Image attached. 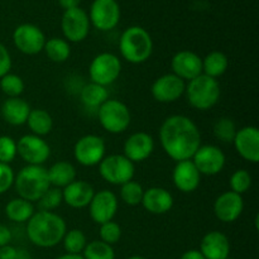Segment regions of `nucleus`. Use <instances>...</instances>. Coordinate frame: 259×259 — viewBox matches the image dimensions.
Returning a JSON list of instances; mask_svg holds the SVG:
<instances>
[{
	"mask_svg": "<svg viewBox=\"0 0 259 259\" xmlns=\"http://www.w3.org/2000/svg\"><path fill=\"white\" fill-rule=\"evenodd\" d=\"M83 259H115L113 245H109L101 240H93L88 243L82 252Z\"/></svg>",
	"mask_w": 259,
	"mask_h": 259,
	"instance_id": "473e14b6",
	"label": "nucleus"
},
{
	"mask_svg": "<svg viewBox=\"0 0 259 259\" xmlns=\"http://www.w3.org/2000/svg\"><path fill=\"white\" fill-rule=\"evenodd\" d=\"M80 99L86 108L98 109L109 99V93L105 86L89 82L80 90Z\"/></svg>",
	"mask_w": 259,
	"mask_h": 259,
	"instance_id": "c756f323",
	"label": "nucleus"
},
{
	"mask_svg": "<svg viewBox=\"0 0 259 259\" xmlns=\"http://www.w3.org/2000/svg\"><path fill=\"white\" fill-rule=\"evenodd\" d=\"M186 82L175 73L159 76L152 83L151 93L156 101L162 104L175 103L185 94Z\"/></svg>",
	"mask_w": 259,
	"mask_h": 259,
	"instance_id": "dca6fc26",
	"label": "nucleus"
},
{
	"mask_svg": "<svg viewBox=\"0 0 259 259\" xmlns=\"http://www.w3.org/2000/svg\"><path fill=\"white\" fill-rule=\"evenodd\" d=\"M61 28L65 35V39L68 43H78L86 39L90 32V19L83 9L73 8V9L65 10L61 20Z\"/></svg>",
	"mask_w": 259,
	"mask_h": 259,
	"instance_id": "9b49d317",
	"label": "nucleus"
},
{
	"mask_svg": "<svg viewBox=\"0 0 259 259\" xmlns=\"http://www.w3.org/2000/svg\"><path fill=\"white\" fill-rule=\"evenodd\" d=\"M237 132L238 129L235 125V121L233 119L227 118V116L218 119L214 124L215 138L219 139L223 143H233Z\"/></svg>",
	"mask_w": 259,
	"mask_h": 259,
	"instance_id": "f704fd0d",
	"label": "nucleus"
},
{
	"mask_svg": "<svg viewBox=\"0 0 259 259\" xmlns=\"http://www.w3.org/2000/svg\"><path fill=\"white\" fill-rule=\"evenodd\" d=\"M106 156V144L101 137L86 134L81 137L73 147V157L81 166H99Z\"/></svg>",
	"mask_w": 259,
	"mask_h": 259,
	"instance_id": "1a4fd4ad",
	"label": "nucleus"
},
{
	"mask_svg": "<svg viewBox=\"0 0 259 259\" xmlns=\"http://www.w3.org/2000/svg\"><path fill=\"white\" fill-rule=\"evenodd\" d=\"M13 234L10 232L9 228L7 225L0 224V247H4V245L10 244L12 242Z\"/></svg>",
	"mask_w": 259,
	"mask_h": 259,
	"instance_id": "37998d69",
	"label": "nucleus"
},
{
	"mask_svg": "<svg viewBox=\"0 0 259 259\" xmlns=\"http://www.w3.org/2000/svg\"><path fill=\"white\" fill-rule=\"evenodd\" d=\"M62 202V189L51 186L50 189L40 196V199L38 200L37 204L39 210H43V211H53V210L57 209Z\"/></svg>",
	"mask_w": 259,
	"mask_h": 259,
	"instance_id": "e433bc0d",
	"label": "nucleus"
},
{
	"mask_svg": "<svg viewBox=\"0 0 259 259\" xmlns=\"http://www.w3.org/2000/svg\"><path fill=\"white\" fill-rule=\"evenodd\" d=\"M90 24L101 32L114 29L120 20V8L116 0H94L89 14Z\"/></svg>",
	"mask_w": 259,
	"mask_h": 259,
	"instance_id": "f8f14e48",
	"label": "nucleus"
},
{
	"mask_svg": "<svg viewBox=\"0 0 259 259\" xmlns=\"http://www.w3.org/2000/svg\"><path fill=\"white\" fill-rule=\"evenodd\" d=\"M63 248L70 254H81L88 244V239L82 230L71 229L67 230L63 235Z\"/></svg>",
	"mask_w": 259,
	"mask_h": 259,
	"instance_id": "2f4dec72",
	"label": "nucleus"
},
{
	"mask_svg": "<svg viewBox=\"0 0 259 259\" xmlns=\"http://www.w3.org/2000/svg\"><path fill=\"white\" fill-rule=\"evenodd\" d=\"M144 209L153 215L167 214L174 206V196L163 187H149L144 190L142 204Z\"/></svg>",
	"mask_w": 259,
	"mask_h": 259,
	"instance_id": "4be33fe9",
	"label": "nucleus"
},
{
	"mask_svg": "<svg viewBox=\"0 0 259 259\" xmlns=\"http://www.w3.org/2000/svg\"><path fill=\"white\" fill-rule=\"evenodd\" d=\"M50 185L58 189H65L76 180V168L67 161H58L47 169Z\"/></svg>",
	"mask_w": 259,
	"mask_h": 259,
	"instance_id": "a878e982",
	"label": "nucleus"
},
{
	"mask_svg": "<svg viewBox=\"0 0 259 259\" xmlns=\"http://www.w3.org/2000/svg\"><path fill=\"white\" fill-rule=\"evenodd\" d=\"M35 212V207L33 202L27 201V200L22 199V197H17V199L10 200L5 206V215L10 222L18 223H27L33 214Z\"/></svg>",
	"mask_w": 259,
	"mask_h": 259,
	"instance_id": "bb28decb",
	"label": "nucleus"
},
{
	"mask_svg": "<svg viewBox=\"0 0 259 259\" xmlns=\"http://www.w3.org/2000/svg\"><path fill=\"white\" fill-rule=\"evenodd\" d=\"M12 70V56L4 45L0 42V78Z\"/></svg>",
	"mask_w": 259,
	"mask_h": 259,
	"instance_id": "79ce46f5",
	"label": "nucleus"
},
{
	"mask_svg": "<svg viewBox=\"0 0 259 259\" xmlns=\"http://www.w3.org/2000/svg\"><path fill=\"white\" fill-rule=\"evenodd\" d=\"M119 51L126 62L141 65L147 62L153 52V39L144 28L133 25L121 33Z\"/></svg>",
	"mask_w": 259,
	"mask_h": 259,
	"instance_id": "7ed1b4c3",
	"label": "nucleus"
},
{
	"mask_svg": "<svg viewBox=\"0 0 259 259\" xmlns=\"http://www.w3.org/2000/svg\"><path fill=\"white\" fill-rule=\"evenodd\" d=\"M0 89L8 98H20L25 89V83L20 76L9 72L0 78Z\"/></svg>",
	"mask_w": 259,
	"mask_h": 259,
	"instance_id": "c9c22d12",
	"label": "nucleus"
},
{
	"mask_svg": "<svg viewBox=\"0 0 259 259\" xmlns=\"http://www.w3.org/2000/svg\"><path fill=\"white\" fill-rule=\"evenodd\" d=\"M159 142L169 158L187 161L201 146V133L191 118L177 114L164 119L159 128Z\"/></svg>",
	"mask_w": 259,
	"mask_h": 259,
	"instance_id": "f257e3e1",
	"label": "nucleus"
},
{
	"mask_svg": "<svg viewBox=\"0 0 259 259\" xmlns=\"http://www.w3.org/2000/svg\"><path fill=\"white\" fill-rule=\"evenodd\" d=\"M229 185L230 191L235 192L238 195H243L252 186V176H250L247 169H237L230 176Z\"/></svg>",
	"mask_w": 259,
	"mask_h": 259,
	"instance_id": "4c0bfd02",
	"label": "nucleus"
},
{
	"mask_svg": "<svg viewBox=\"0 0 259 259\" xmlns=\"http://www.w3.org/2000/svg\"><path fill=\"white\" fill-rule=\"evenodd\" d=\"M15 174L7 163H0V195L7 192L14 185Z\"/></svg>",
	"mask_w": 259,
	"mask_h": 259,
	"instance_id": "a19ab883",
	"label": "nucleus"
},
{
	"mask_svg": "<svg viewBox=\"0 0 259 259\" xmlns=\"http://www.w3.org/2000/svg\"><path fill=\"white\" fill-rule=\"evenodd\" d=\"M56 259H83V257L81 254H70V253H66V254L60 255V257Z\"/></svg>",
	"mask_w": 259,
	"mask_h": 259,
	"instance_id": "de8ad7c7",
	"label": "nucleus"
},
{
	"mask_svg": "<svg viewBox=\"0 0 259 259\" xmlns=\"http://www.w3.org/2000/svg\"><path fill=\"white\" fill-rule=\"evenodd\" d=\"M144 189L141 184L136 181H129L120 186V199L124 204L129 206H138L142 204Z\"/></svg>",
	"mask_w": 259,
	"mask_h": 259,
	"instance_id": "72a5a7b5",
	"label": "nucleus"
},
{
	"mask_svg": "<svg viewBox=\"0 0 259 259\" xmlns=\"http://www.w3.org/2000/svg\"><path fill=\"white\" fill-rule=\"evenodd\" d=\"M191 161L194 162L200 175L215 176L223 171L227 158L224 152L219 147L206 144V146H200V148L192 156Z\"/></svg>",
	"mask_w": 259,
	"mask_h": 259,
	"instance_id": "4468645a",
	"label": "nucleus"
},
{
	"mask_svg": "<svg viewBox=\"0 0 259 259\" xmlns=\"http://www.w3.org/2000/svg\"><path fill=\"white\" fill-rule=\"evenodd\" d=\"M17 154L27 164L43 166L51 156V147L42 137L25 134L17 142Z\"/></svg>",
	"mask_w": 259,
	"mask_h": 259,
	"instance_id": "9d476101",
	"label": "nucleus"
},
{
	"mask_svg": "<svg viewBox=\"0 0 259 259\" xmlns=\"http://www.w3.org/2000/svg\"><path fill=\"white\" fill-rule=\"evenodd\" d=\"M81 0H58V4L63 8L65 10L73 9V8H78Z\"/></svg>",
	"mask_w": 259,
	"mask_h": 259,
	"instance_id": "49530a36",
	"label": "nucleus"
},
{
	"mask_svg": "<svg viewBox=\"0 0 259 259\" xmlns=\"http://www.w3.org/2000/svg\"><path fill=\"white\" fill-rule=\"evenodd\" d=\"M121 72V61L110 52L99 53L93 58L89 66L90 82L101 86H109L118 80Z\"/></svg>",
	"mask_w": 259,
	"mask_h": 259,
	"instance_id": "6e6552de",
	"label": "nucleus"
},
{
	"mask_svg": "<svg viewBox=\"0 0 259 259\" xmlns=\"http://www.w3.org/2000/svg\"><path fill=\"white\" fill-rule=\"evenodd\" d=\"M94 194H95L94 187L82 180H75L65 189H62L63 202L72 209L88 207L93 200Z\"/></svg>",
	"mask_w": 259,
	"mask_h": 259,
	"instance_id": "5701e85b",
	"label": "nucleus"
},
{
	"mask_svg": "<svg viewBox=\"0 0 259 259\" xmlns=\"http://www.w3.org/2000/svg\"><path fill=\"white\" fill-rule=\"evenodd\" d=\"M17 248L10 244L0 247V259H17Z\"/></svg>",
	"mask_w": 259,
	"mask_h": 259,
	"instance_id": "c03bdc74",
	"label": "nucleus"
},
{
	"mask_svg": "<svg viewBox=\"0 0 259 259\" xmlns=\"http://www.w3.org/2000/svg\"><path fill=\"white\" fill-rule=\"evenodd\" d=\"M199 250L205 259H227L230 254L229 238L222 232H209L201 239Z\"/></svg>",
	"mask_w": 259,
	"mask_h": 259,
	"instance_id": "b1692460",
	"label": "nucleus"
},
{
	"mask_svg": "<svg viewBox=\"0 0 259 259\" xmlns=\"http://www.w3.org/2000/svg\"><path fill=\"white\" fill-rule=\"evenodd\" d=\"M99 174L108 184L121 186L133 180L136 166L124 154H110L99 163Z\"/></svg>",
	"mask_w": 259,
	"mask_h": 259,
	"instance_id": "0eeeda50",
	"label": "nucleus"
},
{
	"mask_svg": "<svg viewBox=\"0 0 259 259\" xmlns=\"http://www.w3.org/2000/svg\"><path fill=\"white\" fill-rule=\"evenodd\" d=\"M98 119L108 133L120 134L131 125L132 115L129 108L123 101L108 99L98 108Z\"/></svg>",
	"mask_w": 259,
	"mask_h": 259,
	"instance_id": "423d86ee",
	"label": "nucleus"
},
{
	"mask_svg": "<svg viewBox=\"0 0 259 259\" xmlns=\"http://www.w3.org/2000/svg\"><path fill=\"white\" fill-rule=\"evenodd\" d=\"M172 73L186 82L202 73V58L192 51L184 50L177 52L171 60Z\"/></svg>",
	"mask_w": 259,
	"mask_h": 259,
	"instance_id": "a211bd4d",
	"label": "nucleus"
},
{
	"mask_svg": "<svg viewBox=\"0 0 259 259\" xmlns=\"http://www.w3.org/2000/svg\"><path fill=\"white\" fill-rule=\"evenodd\" d=\"M14 187L19 197L27 201L37 202L51 187L47 168L43 166L27 164L15 175Z\"/></svg>",
	"mask_w": 259,
	"mask_h": 259,
	"instance_id": "20e7f679",
	"label": "nucleus"
},
{
	"mask_svg": "<svg viewBox=\"0 0 259 259\" xmlns=\"http://www.w3.org/2000/svg\"><path fill=\"white\" fill-rule=\"evenodd\" d=\"M237 153L250 163L259 161V131L257 126L248 125L238 129L233 141Z\"/></svg>",
	"mask_w": 259,
	"mask_h": 259,
	"instance_id": "f3484780",
	"label": "nucleus"
},
{
	"mask_svg": "<svg viewBox=\"0 0 259 259\" xmlns=\"http://www.w3.org/2000/svg\"><path fill=\"white\" fill-rule=\"evenodd\" d=\"M181 259H205L201 252L197 249H190L181 255Z\"/></svg>",
	"mask_w": 259,
	"mask_h": 259,
	"instance_id": "a18cd8bd",
	"label": "nucleus"
},
{
	"mask_svg": "<svg viewBox=\"0 0 259 259\" xmlns=\"http://www.w3.org/2000/svg\"><path fill=\"white\" fill-rule=\"evenodd\" d=\"M128 259H147V258L142 257V255H133V257H129Z\"/></svg>",
	"mask_w": 259,
	"mask_h": 259,
	"instance_id": "8fccbe9b",
	"label": "nucleus"
},
{
	"mask_svg": "<svg viewBox=\"0 0 259 259\" xmlns=\"http://www.w3.org/2000/svg\"><path fill=\"white\" fill-rule=\"evenodd\" d=\"M220 85L217 78L201 73L197 77L187 81L185 94L187 101L197 110H209L214 108L220 99Z\"/></svg>",
	"mask_w": 259,
	"mask_h": 259,
	"instance_id": "39448f33",
	"label": "nucleus"
},
{
	"mask_svg": "<svg viewBox=\"0 0 259 259\" xmlns=\"http://www.w3.org/2000/svg\"><path fill=\"white\" fill-rule=\"evenodd\" d=\"M172 181L179 191L190 194L200 186L201 175L197 171L194 162L187 159V161L176 162V166L172 172Z\"/></svg>",
	"mask_w": 259,
	"mask_h": 259,
	"instance_id": "412c9836",
	"label": "nucleus"
},
{
	"mask_svg": "<svg viewBox=\"0 0 259 259\" xmlns=\"http://www.w3.org/2000/svg\"><path fill=\"white\" fill-rule=\"evenodd\" d=\"M27 237L39 248H52L62 242L67 227L62 217L53 211L38 210L27 222Z\"/></svg>",
	"mask_w": 259,
	"mask_h": 259,
	"instance_id": "f03ea898",
	"label": "nucleus"
},
{
	"mask_svg": "<svg viewBox=\"0 0 259 259\" xmlns=\"http://www.w3.org/2000/svg\"><path fill=\"white\" fill-rule=\"evenodd\" d=\"M30 105L22 98H8L2 105V116L8 124L19 126L27 123Z\"/></svg>",
	"mask_w": 259,
	"mask_h": 259,
	"instance_id": "393cba45",
	"label": "nucleus"
},
{
	"mask_svg": "<svg viewBox=\"0 0 259 259\" xmlns=\"http://www.w3.org/2000/svg\"><path fill=\"white\" fill-rule=\"evenodd\" d=\"M154 151V139L146 132H137L128 137L123 147V154L133 163H139L151 157Z\"/></svg>",
	"mask_w": 259,
	"mask_h": 259,
	"instance_id": "6ab92c4d",
	"label": "nucleus"
},
{
	"mask_svg": "<svg viewBox=\"0 0 259 259\" xmlns=\"http://www.w3.org/2000/svg\"><path fill=\"white\" fill-rule=\"evenodd\" d=\"M118 197L110 190H100L94 194L93 200L89 204L90 218L95 224H104L111 222L118 212Z\"/></svg>",
	"mask_w": 259,
	"mask_h": 259,
	"instance_id": "2eb2a0df",
	"label": "nucleus"
},
{
	"mask_svg": "<svg viewBox=\"0 0 259 259\" xmlns=\"http://www.w3.org/2000/svg\"><path fill=\"white\" fill-rule=\"evenodd\" d=\"M17 259H32V258H30L29 253H28L27 250L18 249V253H17Z\"/></svg>",
	"mask_w": 259,
	"mask_h": 259,
	"instance_id": "09e8293b",
	"label": "nucleus"
},
{
	"mask_svg": "<svg viewBox=\"0 0 259 259\" xmlns=\"http://www.w3.org/2000/svg\"><path fill=\"white\" fill-rule=\"evenodd\" d=\"M229 67V58L220 51H212L202 58V73L209 77L217 78L224 75Z\"/></svg>",
	"mask_w": 259,
	"mask_h": 259,
	"instance_id": "c85d7f7f",
	"label": "nucleus"
},
{
	"mask_svg": "<svg viewBox=\"0 0 259 259\" xmlns=\"http://www.w3.org/2000/svg\"><path fill=\"white\" fill-rule=\"evenodd\" d=\"M25 124L32 132V134L43 138L52 131L53 119L51 114L45 109H32Z\"/></svg>",
	"mask_w": 259,
	"mask_h": 259,
	"instance_id": "cd10ccee",
	"label": "nucleus"
},
{
	"mask_svg": "<svg viewBox=\"0 0 259 259\" xmlns=\"http://www.w3.org/2000/svg\"><path fill=\"white\" fill-rule=\"evenodd\" d=\"M99 234H100L101 242L106 243L109 245H114L120 240L121 228L118 223L111 220V222L104 223V224L100 225Z\"/></svg>",
	"mask_w": 259,
	"mask_h": 259,
	"instance_id": "58836bf2",
	"label": "nucleus"
},
{
	"mask_svg": "<svg viewBox=\"0 0 259 259\" xmlns=\"http://www.w3.org/2000/svg\"><path fill=\"white\" fill-rule=\"evenodd\" d=\"M17 156V142L9 136L0 137V163L9 164Z\"/></svg>",
	"mask_w": 259,
	"mask_h": 259,
	"instance_id": "ea45409f",
	"label": "nucleus"
},
{
	"mask_svg": "<svg viewBox=\"0 0 259 259\" xmlns=\"http://www.w3.org/2000/svg\"><path fill=\"white\" fill-rule=\"evenodd\" d=\"M244 210V201L242 195H238L233 191L223 192L217 197L214 202V214L220 222L234 223L239 219Z\"/></svg>",
	"mask_w": 259,
	"mask_h": 259,
	"instance_id": "aec40b11",
	"label": "nucleus"
},
{
	"mask_svg": "<svg viewBox=\"0 0 259 259\" xmlns=\"http://www.w3.org/2000/svg\"><path fill=\"white\" fill-rule=\"evenodd\" d=\"M43 51L46 52V56L52 62L56 63L66 62L71 56L70 43L66 39H63V38L58 37H53L46 40Z\"/></svg>",
	"mask_w": 259,
	"mask_h": 259,
	"instance_id": "7c9ffc66",
	"label": "nucleus"
},
{
	"mask_svg": "<svg viewBox=\"0 0 259 259\" xmlns=\"http://www.w3.org/2000/svg\"><path fill=\"white\" fill-rule=\"evenodd\" d=\"M46 40L47 39L45 33L40 28L29 23L18 25L13 32V42L17 50L28 56H34L42 52Z\"/></svg>",
	"mask_w": 259,
	"mask_h": 259,
	"instance_id": "ddd939ff",
	"label": "nucleus"
}]
</instances>
